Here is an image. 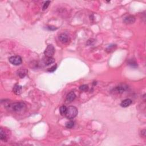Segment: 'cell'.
I'll use <instances>...</instances> for the list:
<instances>
[{"label":"cell","mask_w":146,"mask_h":146,"mask_svg":"<svg viewBox=\"0 0 146 146\" xmlns=\"http://www.w3.org/2000/svg\"><path fill=\"white\" fill-rule=\"evenodd\" d=\"M128 63H129V66H131V67H132V68H137V63L134 60H129V62H128Z\"/></svg>","instance_id":"cell-16"},{"label":"cell","mask_w":146,"mask_h":146,"mask_svg":"<svg viewBox=\"0 0 146 146\" xmlns=\"http://www.w3.org/2000/svg\"><path fill=\"white\" fill-rule=\"evenodd\" d=\"M116 46L115 45H110L109 47L106 49V52H111L115 49Z\"/></svg>","instance_id":"cell-15"},{"label":"cell","mask_w":146,"mask_h":146,"mask_svg":"<svg viewBox=\"0 0 146 146\" xmlns=\"http://www.w3.org/2000/svg\"><path fill=\"white\" fill-rule=\"evenodd\" d=\"M74 122L73 121H70L66 124V127L68 129H72L74 127Z\"/></svg>","instance_id":"cell-17"},{"label":"cell","mask_w":146,"mask_h":146,"mask_svg":"<svg viewBox=\"0 0 146 146\" xmlns=\"http://www.w3.org/2000/svg\"><path fill=\"white\" fill-rule=\"evenodd\" d=\"M50 4V1H46V2L43 4V8H42V9H43V10H45L47 9V8H48V6H49V5Z\"/></svg>","instance_id":"cell-19"},{"label":"cell","mask_w":146,"mask_h":146,"mask_svg":"<svg viewBox=\"0 0 146 146\" xmlns=\"http://www.w3.org/2000/svg\"><path fill=\"white\" fill-rule=\"evenodd\" d=\"M27 73V70L25 69H21L17 71V75L21 78H24Z\"/></svg>","instance_id":"cell-9"},{"label":"cell","mask_w":146,"mask_h":146,"mask_svg":"<svg viewBox=\"0 0 146 146\" xmlns=\"http://www.w3.org/2000/svg\"><path fill=\"white\" fill-rule=\"evenodd\" d=\"M59 39L62 43H67L69 42L70 38L69 37L68 35H67L66 34L63 33L61 34L59 36Z\"/></svg>","instance_id":"cell-6"},{"label":"cell","mask_w":146,"mask_h":146,"mask_svg":"<svg viewBox=\"0 0 146 146\" xmlns=\"http://www.w3.org/2000/svg\"><path fill=\"white\" fill-rule=\"evenodd\" d=\"M67 109H68V108L66 107L65 106H62L61 107H60V114H61L62 115H65L67 111Z\"/></svg>","instance_id":"cell-14"},{"label":"cell","mask_w":146,"mask_h":146,"mask_svg":"<svg viewBox=\"0 0 146 146\" xmlns=\"http://www.w3.org/2000/svg\"><path fill=\"white\" fill-rule=\"evenodd\" d=\"M55 62V60L52 57H46L45 58H44L43 62L46 66H49L51 64Z\"/></svg>","instance_id":"cell-11"},{"label":"cell","mask_w":146,"mask_h":146,"mask_svg":"<svg viewBox=\"0 0 146 146\" xmlns=\"http://www.w3.org/2000/svg\"><path fill=\"white\" fill-rule=\"evenodd\" d=\"M9 60L13 65L18 66L22 62V58L19 56H12L9 58Z\"/></svg>","instance_id":"cell-3"},{"label":"cell","mask_w":146,"mask_h":146,"mask_svg":"<svg viewBox=\"0 0 146 146\" xmlns=\"http://www.w3.org/2000/svg\"><path fill=\"white\" fill-rule=\"evenodd\" d=\"M54 52H55L54 47L52 45H49L47 46L45 52H44V54H45L46 57H52L53 56Z\"/></svg>","instance_id":"cell-4"},{"label":"cell","mask_w":146,"mask_h":146,"mask_svg":"<svg viewBox=\"0 0 146 146\" xmlns=\"http://www.w3.org/2000/svg\"><path fill=\"white\" fill-rule=\"evenodd\" d=\"M9 109L17 113L24 112L26 109V106L23 102H16L8 105Z\"/></svg>","instance_id":"cell-1"},{"label":"cell","mask_w":146,"mask_h":146,"mask_svg":"<svg viewBox=\"0 0 146 146\" xmlns=\"http://www.w3.org/2000/svg\"><path fill=\"white\" fill-rule=\"evenodd\" d=\"M128 88V86L125 85H121L119 86H116L115 88H114V93H117V94H122L126 91Z\"/></svg>","instance_id":"cell-5"},{"label":"cell","mask_w":146,"mask_h":146,"mask_svg":"<svg viewBox=\"0 0 146 146\" xmlns=\"http://www.w3.org/2000/svg\"><path fill=\"white\" fill-rule=\"evenodd\" d=\"M56 69H57V65H55L54 66H52L51 68L49 69L48 71H49V72H54L55 70H56Z\"/></svg>","instance_id":"cell-20"},{"label":"cell","mask_w":146,"mask_h":146,"mask_svg":"<svg viewBox=\"0 0 146 146\" xmlns=\"http://www.w3.org/2000/svg\"><path fill=\"white\" fill-rule=\"evenodd\" d=\"M79 90L82 91H87L88 90V86L86 85H83L79 87Z\"/></svg>","instance_id":"cell-18"},{"label":"cell","mask_w":146,"mask_h":146,"mask_svg":"<svg viewBox=\"0 0 146 146\" xmlns=\"http://www.w3.org/2000/svg\"><path fill=\"white\" fill-rule=\"evenodd\" d=\"M47 29H48L49 30H56V29H57V27H54V26H47Z\"/></svg>","instance_id":"cell-21"},{"label":"cell","mask_w":146,"mask_h":146,"mask_svg":"<svg viewBox=\"0 0 146 146\" xmlns=\"http://www.w3.org/2000/svg\"><path fill=\"white\" fill-rule=\"evenodd\" d=\"M123 21L126 24H132L135 22V18L133 16H129L124 18Z\"/></svg>","instance_id":"cell-7"},{"label":"cell","mask_w":146,"mask_h":146,"mask_svg":"<svg viewBox=\"0 0 146 146\" xmlns=\"http://www.w3.org/2000/svg\"><path fill=\"white\" fill-rule=\"evenodd\" d=\"M22 86L18 85H16L13 87V92L16 95H20L22 93Z\"/></svg>","instance_id":"cell-10"},{"label":"cell","mask_w":146,"mask_h":146,"mask_svg":"<svg viewBox=\"0 0 146 146\" xmlns=\"http://www.w3.org/2000/svg\"><path fill=\"white\" fill-rule=\"evenodd\" d=\"M75 98H76V95L73 91H71L67 95L66 100L68 102H72L75 99Z\"/></svg>","instance_id":"cell-8"},{"label":"cell","mask_w":146,"mask_h":146,"mask_svg":"<svg viewBox=\"0 0 146 146\" xmlns=\"http://www.w3.org/2000/svg\"><path fill=\"white\" fill-rule=\"evenodd\" d=\"M141 132H142V134H143V137H145L146 136V129H143V130H142Z\"/></svg>","instance_id":"cell-22"},{"label":"cell","mask_w":146,"mask_h":146,"mask_svg":"<svg viewBox=\"0 0 146 146\" xmlns=\"http://www.w3.org/2000/svg\"><path fill=\"white\" fill-rule=\"evenodd\" d=\"M0 138H1V140H6V138H7V136H6L5 132L4 131L2 128H1L0 129Z\"/></svg>","instance_id":"cell-13"},{"label":"cell","mask_w":146,"mask_h":146,"mask_svg":"<svg viewBox=\"0 0 146 146\" xmlns=\"http://www.w3.org/2000/svg\"><path fill=\"white\" fill-rule=\"evenodd\" d=\"M132 103V101L130 99H126L120 103V106L122 107H127L130 106Z\"/></svg>","instance_id":"cell-12"},{"label":"cell","mask_w":146,"mask_h":146,"mask_svg":"<svg viewBox=\"0 0 146 146\" xmlns=\"http://www.w3.org/2000/svg\"><path fill=\"white\" fill-rule=\"evenodd\" d=\"M78 110L74 106H70L67 109V111L66 113V116L69 119H71L76 117L78 114Z\"/></svg>","instance_id":"cell-2"}]
</instances>
